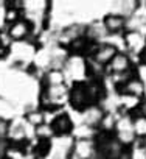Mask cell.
<instances>
[{
  "instance_id": "obj_7",
  "label": "cell",
  "mask_w": 146,
  "mask_h": 159,
  "mask_svg": "<svg viewBox=\"0 0 146 159\" xmlns=\"http://www.w3.org/2000/svg\"><path fill=\"white\" fill-rule=\"evenodd\" d=\"M104 27L107 28V31L110 33H117L120 31L123 27H124V19L121 16H117V14H110L104 19Z\"/></svg>"
},
{
  "instance_id": "obj_17",
  "label": "cell",
  "mask_w": 146,
  "mask_h": 159,
  "mask_svg": "<svg viewBox=\"0 0 146 159\" xmlns=\"http://www.w3.org/2000/svg\"><path fill=\"white\" fill-rule=\"evenodd\" d=\"M3 52H5V47H0V56L3 55Z\"/></svg>"
},
{
  "instance_id": "obj_2",
  "label": "cell",
  "mask_w": 146,
  "mask_h": 159,
  "mask_svg": "<svg viewBox=\"0 0 146 159\" xmlns=\"http://www.w3.org/2000/svg\"><path fill=\"white\" fill-rule=\"evenodd\" d=\"M117 55V48L114 45H98L95 48V62L98 64H107L112 61V58Z\"/></svg>"
},
{
  "instance_id": "obj_14",
  "label": "cell",
  "mask_w": 146,
  "mask_h": 159,
  "mask_svg": "<svg viewBox=\"0 0 146 159\" xmlns=\"http://www.w3.org/2000/svg\"><path fill=\"white\" fill-rule=\"evenodd\" d=\"M101 125H103V128L104 129H112L114 126H115V122H114V117L112 116H103V119H101Z\"/></svg>"
},
{
  "instance_id": "obj_8",
  "label": "cell",
  "mask_w": 146,
  "mask_h": 159,
  "mask_svg": "<svg viewBox=\"0 0 146 159\" xmlns=\"http://www.w3.org/2000/svg\"><path fill=\"white\" fill-rule=\"evenodd\" d=\"M103 116H104V114L101 112V109H98V108H90V109H87V111L84 112V122H86L89 126H93V125L101 123Z\"/></svg>"
},
{
  "instance_id": "obj_5",
  "label": "cell",
  "mask_w": 146,
  "mask_h": 159,
  "mask_svg": "<svg viewBox=\"0 0 146 159\" xmlns=\"http://www.w3.org/2000/svg\"><path fill=\"white\" fill-rule=\"evenodd\" d=\"M109 66H110V69L114 70V73L120 75V73L127 72L131 62H129V58H127L126 55H123V53H117V55L112 58V61L109 62Z\"/></svg>"
},
{
  "instance_id": "obj_1",
  "label": "cell",
  "mask_w": 146,
  "mask_h": 159,
  "mask_svg": "<svg viewBox=\"0 0 146 159\" xmlns=\"http://www.w3.org/2000/svg\"><path fill=\"white\" fill-rule=\"evenodd\" d=\"M28 33H30V25H28V22L19 19V20H16L14 24L10 25L6 36H8L10 39H13V41H20V39L27 38Z\"/></svg>"
},
{
  "instance_id": "obj_15",
  "label": "cell",
  "mask_w": 146,
  "mask_h": 159,
  "mask_svg": "<svg viewBox=\"0 0 146 159\" xmlns=\"http://www.w3.org/2000/svg\"><path fill=\"white\" fill-rule=\"evenodd\" d=\"M8 129H10L8 122H5L3 119H0V139H3V137L8 136Z\"/></svg>"
},
{
  "instance_id": "obj_4",
  "label": "cell",
  "mask_w": 146,
  "mask_h": 159,
  "mask_svg": "<svg viewBox=\"0 0 146 159\" xmlns=\"http://www.w3.org/2000/svg\"><path fill=\"white\" fill-rule=\"evenodd\" d=\"M50 126L53 129V134H67L71 129V122L67 114H61L53 120V123Z\"/></svg>"
},
{
  "instance_id": "obj_12",
  "label": "cell",
  "mask_w": 146,
  "mask_h": 159,
  "mask_svg": "<svg viewBox=\"0 0 146 159\" xmlns=\"http://www.w3.org/2000/svg\"><path fill=\"white\" fill-rule=\"evenodd\" d=\"M27 119H28V122H30L31 125H34V126L44 125V112H41V111L28 112V114H27Z\"/></svg>"
},
{
  "instance_id": "obj_16",
  "label": "cell",
  "mask_w": 146,
  "mask_h": 159,
  "mask_svg": "<svg viewBox=\"0 0 146 159\" xmlns=\"http://www.w3.org/2000/svg\"><path fill=\"white\" fill-rule=\"evenodd\" d=\"M138 111H140L141 117H143V119H146V100H143V102H141V105L138 106Z\"/></svg>"
},
{
  "instance_id": "obj_9",
  "label": "cell",
  "mask_w": 146,
  "mask_h": 159,
  "mask_svg": "<svg viewBox=\"0 0 146 159\" xmlns=\"http://www.w3.org/2000/svg\"><path fill=\"white\" fill-rule=\"evenodd\" d=\"M143 36L138 33V31H131V33H127L126 34V44H127V47L131 48V50H140L141 48V45H143Z\"/></svg>"
},
{
  "instance_id": "obj_3",
  "label": "cell",
  "mask_w": 146,
  "mask_h": 159,
  "mask_svg": "<svg viewBox=\"0 0 146 159\" xmlns=\"http://www.w3.org/2000/svg\"><path fill=\"white\" fill-rule=\"evenodd\" d=\"M121 84H123V88L120 91L123 94L134 95V97H141L143 92H144V86H143V83L140 81L138 78H129L127 81H124Z\"/></svg>"
},
{
  "instance_id": "obj_6",
  "label": "cell",
  "mask_w": 146,
  "mask_h": 159,
  "mask_svg": "<svg viewBox=\"0 0 146 159\" xmlns=\"http://www.w3.org/2000/svg\"><path fill=\"white\" fill-rule=\"evenodd\" d=\"M75 150H76V154L81 157V159H90L95 153L93 150V143L87 139H83V140H78L76 145H75Z\"/></svg>"
},
{
  "instance_id": "obj_10",
  "label": "cell",
  "mask_w": 146,
  "mask_h": 159,
  "mask_svg": "<svg viewBox=\"0 0 146 159\" xmlns=\"http://www.w3.org/2000/svg\"><path fill=\"white\" fill-rule=\"evenodd\" d=\"M47 83L48 86H59L64 83V73L61 70H51L47 73Z\"/></svg>"
},
{
  "instance_id": "obj_18",
  "label": "cell",
  "mask_w": 146,
  "mask_h": 159,
  "mask_svg": "<svg viewBox=\"0 0 146 159\" xmlns=\"http://www.w3.org/2000/svg\"><path fill=\"white\" fill-rule=\"evenodd\" d=\"M143 55H144V56H146V44H144V53H143Z\"/></svg>"
},
{
  "instance_id": "obj_13",
  "label": "cell",
  "mask_w": 146,
  "mask_h": 159,
  "mask_svg": "<svg viewBox=\"0 0 146 159\" xmlns=\"http://www.w3.org/2000/svg\"><path fill=\"white\" fill-rule=\"evenodd\" d=\"M36 133H37V136L42 137V139H48V137L53 136V129H51V126H50V125H45V123L41 125V126H37Z\"/></svg>"
},
{
  "instance_id": "obj_11",
  "label": "cell",
  "mask_w": 146,
  "mask_h": 159,
  "mask_svg": "<svg viewBox=\"0 0 146 159\" xmlns=\"http://www.w3.org/2000/svg\"><path fill=\"white\" fill-rule=\"evenodd\" d=\"M132 133L140 137H144L146 136V119H143V117L135 119L134 125H132Z\"/></svg>"
}]
</instances>
